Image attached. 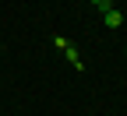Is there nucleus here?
Instances as JSON below:
<instances>
[{
	"instance_id": "obj_2",
	"label": "nucleus",
	"mask_w": 127,
	"mask_h": 116,
	"mask_svg": "<svg viewBox=\"0 0 127 116\" xmlns=\"http://www.w3.org/2000/svg\"><path fill=\"white\" fill-rule=\"evenodd\" d=\"M64 56H67V63H71L74 70H85V60L78 56V49H74V46H67V49H64Z\"/></svg>"
},
{
	"instance_id": "obj_4",
	"label": "nucleus",
	"mask_w": 127,
	"mask_h": 116,
	"mask_svg": "<svg viewBox=\"0 0 127 116\" xmlns=\"http://www.w3.org/2000/svg\"><path fill=\"white\" fill-rule=\"evenodd\" d=\"M124 53H127V49H124Z\"/></svg>"
},
{
	"instance_id": "obj_1",
	"label": "nucleus",
	"mask_w": 127,
	"mask_h": 116,
	"mask_svg": "<svg viewBox=\"0 0 127 116\" xmlns=\"http://www.w3.org/2000/svg\"><path fill=\"white\" fill-rule=\"evenodd\" d=\"M102 21H106V28H120V25H124V14H120L117 7H106V11H102Z\"/></svg>"
},
{
	"instance_id": "obj_3",
	"label": "nucleus",
	"mask_w": 127,
	"mask_h": 116,
	"mask_svg": "<svg viewBox=\"0 0 127 116\" xmlns=\"http://www.w3.org/2000/svg\"><path fill=\"white\" fill-rule=\"evenodd\" d=\"M92 4L99 7V11H106V7H113V4H109V0H92Z\"/></svg>"
}]
</instances>
